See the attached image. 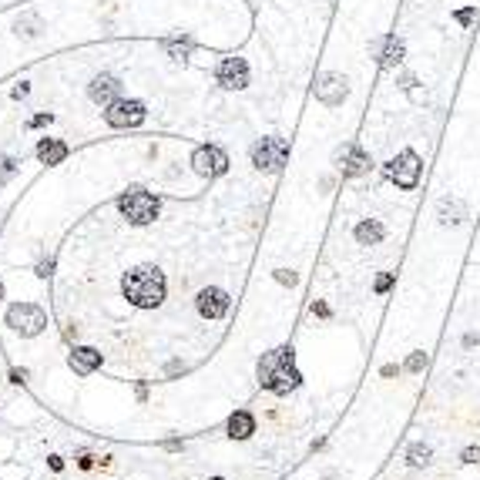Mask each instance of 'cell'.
I'll return each instance as SVG.
<instances>
[{"instance_id":"obj_1","label":"cell","mask_w":480,"mask_h":480,"mask_svg":"<svg viewBox=\"0 0 480 480\" xmlns=\"http://www.w3.org/2000/svg\"><path fill=\"white\" fill-rule=\"evenodd\" d=\"M255 376H259V386H262V390L279 393V396L299 390L303 373L296 369V350H292V346H279V350L266 353L259 359V367H255Z\"/></svg>"},{"instance_id":"obj_2","label":"cell","mask_w":480,"mask_h":480,"mask_svg":"<svg viewBox=\"0 0 480 480\" xmlns=\"http://www.w3.org/2000/svg\"><path fill=\"white\" fill-rule=\"evenodd\" d=\"M121 289H125V299L131 306H138V309H158L164 303V292H168V279H164L162 269L138 266V269H131V272H125Z\"/></svg>"},{"instance_id":"obj_3","label":"cell","mask_w":480,"mask_h":480,"mask_svg":"<svg viewBox=\"0 0 480 480\" xmlns=\"http://www.w3.org/2000/svg\"><path fill=\"white\" fill-rule=\"evenodd\" d=\"M118 212L125 215L131 225H152L155 218H158V212H162V202H158V195L135 185V189L118 195Z\"/></svg>"},{"instance_id":"obj_4","label":"cell","mask_w":480,"mask_h":480,"mask_svg":"<svg viewBox=\"0 0 480 480\" xmlns=\"http://www.w3.org/2000/svg\"><path fill=\"white\" fill-rule=\"evenodd\" d=\"M289 162V141L279 135H266L252 145V164L259 172H282V164Z\"/></svg>"},{"instance_id":"obj_5","label":"cell","mask_w":480,"mask_h":480,"mask_svg":"<svg viewBox=\"0 0 480 480\" xmlns=\"http://www.w3.org/2000/svg\"><path fill=\"white\" fill-rule=\"evenodd\" d=\"M420 172H423V162L413 148H403V152L386 162V178H390L396 189L403 191H413L420 185Z\"/></svg>"},{"instance_id":"obj_6","label":"cell","mask_w":480,"mask_h":480,"mask_svg":"<svg viewBox=\"0 0 480 480\" xmlns=\"http://www.w3.org/2000/svg\"><path fill=\"white\" fill-rule=\"evenodd\" d=\"M145 114H148L145 101H138V98H118V101H111L104 108V121H108V128L125 131V128H138L145 121Z\"/></svg>"},{"instance_id":"obj_7","label":"cell","mask_w":480,"mask_h":480,"mask_svg":"<svg viewBox=\"0 0 480 480\" xmlns=\"http://www.w3.org/2000/svg\"><path fill=\"white\" fill-rule=\"evenodd\" d=\"M7 326H11L13 333H21V336H38V333H44V326H48V316H44V309L34 303H13L11 309H7Z\"/></svg>"},{"instance_id":"obj_8","label":"cell","mask_w":480,"mask_h":480,"mask_svg":"<svg viewBox=\"0 0 480 480\" xmlns=\"http://www.w3.org/2000/svg\"><path fill=\"white\" fill-rule=\"evenodd\" d=\"M191 168L202 178H218L228 172V155L218 148V145H199L191 152Z\"/></svg>"},{"instance_id":"obj_9","label":"cell","mask_w":480,"mask_h":480,"mask_svg":"<svg viewBox=\"0 0 480 480\" xmlns=\"http://www.w3.org/2000/svg\"><path fill=\"white\" fill-rule=\"evenodd\" d=\"M336 168L342 172V178H359V175H367L369 168H373V162H369V155L356 145V141H346L340 152H336Z\"/></svg>"},{"instance_id":"obj_10","label":"cell","mask_w":480,"mask_h":480,"mask_svg":"<svg viewBox=\"0 0 480 480\" xmlns=\"http://www.w3.org/2000/svg\"><path fill=\"white\" fill-rule=\"evenodd\" d=\"M249 61L245 57H222L218 67H215V81L228 91H242L249 88Z\"/></svg>"},{"instance_id":"obj_11","label":"cell","mask_w":480,"mask_h":480,"mask_svg":"<svg viewBox=\"0 0 480 480\" xmlns=\"http://www.w3.org/2000/svg\"><path fill=\"white\" fill-rule=\"evenodd\" d=\"M313 94H316V101L336 108V104H342L350 98V81L342 74H323L316 84H313Z\"/></svg>"},{"instance_id":"obj_12","label":"cell","mask_w":480,"mask_h":480,"mask_svg":"<svg viewBox=\"0 0 480 480\" xmlns=\"http://www.w3.org/2000/svg\"><path fill=\"white\" fill-rule=\"evenodd\" d=\"M195 306H199V313H202L205 319H222L228 313L232 299H228L225 289H218V286H205V289L195 296Z\"/></svg>"},{"instance_id":"obj_13","label":"cell","mask_w":480,"mask_h":480,"mask_svg":"<svg viewBox=\"0 0 480 480\" xmlns=\"http://www.w3.org/2000/svg\"><path fill=\"white\" fill-rule=\"evenodd\" d=\"M369 51L376 57L379 67H396V64L403 61V40L396 38V34H383L369 44Z\"/></svg>"},{"instance_id":"obj_14","label":"cell","mask_w":480,"mask_h":480,"mask_svg":"<svg viewBox=\"0 0 480 480\" xmlns=\"http://www.w3.org/2000/svg\"><path fill=\"white\" fill-rule=\"evenodd\" d=\"M88 98H91L94 104L108 108L111 101H118V98H121V81H118L114 74H98V77H91Z\"/></svg>"},{"instance_id":"obj_15","label":"cell","mask_w":480,"mask_h":480,"mask_svg":"<svg viewBox=\"0 0 480 480\" xmlns=\"http://www.w3.org/2000/svg\"><path fill=\"white\" fill-rule=\"evenodd\" d=\"M67 363H71V369H74L77 376H91L94 369L101 367V353L94 346H74L71 356H67Z\"/></svg>"},{"instance_id":"obj_16","label":"cell","mask_w":480,"mask_h":480,"mask_svg":"<svg viewBox=\"0 0 480 480\" xmlns=\"http://www.w3.org/2000/svg\"><path fill=\"white\" fill-rule=\"evenodd\" d=\"M67 155H71V148H67L61 138H40L38 141V162L48 164V168H51V164H61Z\"/></svg>"},{"instance_id":"obj_17","label":"cell","mask_w":480,"mask_h":480,"mask_svg":"<svg viewBox=\"0 0 480 480\" xmlns=\"http://www.w3.org/2000/svg\"><path fill=\"white\" fill-rule=\"evenodd\" d=\"M225 430H228L232 440H249V437L255 433V417L249 413V410H235V413L228 417Z\"/></svg>"},{"instance_id":"obj_18","label":"cell","mask_w":480,"mask_h":480,"mask_svg":"<svg viewBox=\"0 0 480 480\" xmlns=\"http://www.w3.org/2000/svg\"><path fill=\"white\" fill-rule=\"evenodd\" d=\"M353 235L359 245H379V242L386 239V228H383V222H376V218H363V222L356 225Z\"/></svg>"},{"instance_id":"obj_19","label":"cell","mask_w":480,"mask_h":480,"mask_svg":"<svg viewBox=\"0 0 480 480\" xmlns=\"http://www.w3.org/2000/svg\"><path fill=\"white\" fill-rule=\"evenodd\" d=\"M467 218V205L460 199H443L440 202V222L443 225H460Z\"/></svg>"},{"instance_id":"obj_20","label":"cell","mask_w":480,"mask_h":480,"mask_svg":"<svg viewBox=\"0 0 480 480\" xmlns=\"http://www.w3.org/2000/svg\"><path fill=\"white\" fill-rule=\"evenodd\" d=\"M430 457H433V450H430L427 443H413V447L406 450V464H410V467H427Z\"/></svg>"},{"instance_id":"obj_21","label":"cell","mask_w":480,"mask_h":480,"mask_svg":"<svg viewBox=\"0 0 480 480\" xmlns=\"http://www.w3.org/2000/svg\"><path fill=\"white\" fill-rule=\"evenodd\" d=\"M162 48L168 54H172V57H175V61H185V57H189V51H191V38H178V40H162Z\"/></svg>"},{"instance_id":"obj_22","label":"cell","mask_w":480,"mask_h":480,"mask_svg":"<svg viewBox=\"0 0 480 480\" xmlns=\"http://www.w3.org/2000/svg\"><path fill=\"white\" fill-rule=\"evenodd\" d=\"M17 158H11V155H0V185H7L13 175H17Z\"/></svg>"},{"instance_id":"obj_23","label":"cell","mask_w":480,"mask_h":480,"mask_svg":"<svg viewBox=\"0 0 480 480\" xmlns=\"http://www.w3.org/2000/svg\"><path fill=\"white\" fill-rule=\"evenodd\" d=\"M427 353H423V350H417V353H410V359H406V373H423V369H427Z\"/></svg>"},{"instance_id":"obj_24","label":"cell","mask_w":480,"mask_h":480,"mask_svg":"<svg viewBox=\"0 0 480 480\" xmlns=\"http://www.w3.org/2000/svg\"><path fill=\"white\" fill-rule=\"evenodd\" d=\"M393 282H396V272H379L376 282H373V292H376V296H383V292L393 289Z\"/></svg>"},{"instance_id":"obj_25","label":"cell","mask_w":480,"mask_h":480,"mask_svg":"<svg viewBox=\"0 0 480 480\" xmlns=\"http://www.w3.org/2000/svg\"><path fill=\"white\" fill-rule=\"evenodd\" d=\"M276 282H282V286H296V282H299V276H296V272H289V269H276Z\"/></svg>"},{"instance_id":"obj_26","label":"cell","mask_w":480,"mask_h":480,"mask_svg":"<svg viewBox=\"0 0 480 480\" xmlns=\"http://www.w3.org/2000/svg\"><path fill=\"white\" fill-rule=\"evenodd\" d=\"M460 464H480V447H467L460 454Z\"/></svg>"},{"instance_id":"obj_27","label":"cell","mask_w":480,"mask_h":480,"mask_svg":"<svg viewBox=\"0 0 480 480\" xmlns=\"http://www.w3.org/2000/svg\"><path fill=\"white\" fill-rule=\"evenodd\" d=\"M54 121V114L48 111V114H34V118H30V128H44V125H51Z\"/></svg>"},{"instance_id":"obj_28","label":"cell","mask_w":480,"mask_h":480,"mask_svg":"<svg viewBox=\"0 0 480 480\" xmlns=\"http://www.w3.org/2000/svg\"><path fill=\"white\" fill-rule=\"evenodd\" d=\"M54 272V259H44V262H38V276L40 279H48Z\"/></svg>"},{"instance_id":"obj_29","label":"cell","mask_w":480,"mask_h":480,"mask_svg":"<svg viewBox=\"0 0 480 480\" xmlns=\"http://www.w3.org/2000/svg\"><path fill=\"white\" fill-rule=\"evenodd\" d=\"M313 313H316L319 319H329V316H333V309H329L326 303H313Z\"/></svg>"},{"instance_id":"obj_30","label":"cell","mask_w":480,"mask_h":480,"mask_svg":"<svg viewBox=\"0 0 480 480\" xmlns=\"http://www.w3.org/2000/svg\"><path fill=\"white\" fill-rule=\"evenodd\" d=\"M474 17H477V11H474V7H467V11H457V21H460V24H470Z\"/></svg>"},{"instance_id":"obj_31","label":"cell","mask_w":480,"mask_h":480,"mask_svg":"<svg viewBox=\"0 0 480 480\" xmlns=\"http://www.w3.org/2000/svg\"><path fill=\"white\" fill-rule=\"evenodd\" d=\"M48 467H51L54 474H61V470H64V460H61L57 454H51V457H48Z\"/></svg>"},{"instance_id":"obj_32","label":"cell","mask_w":480,"mask_h":480,"mask_svg":"<svg viewBox=\"0 0 480 480\" xmlns=\"http://www.w3.org/2000/svg\"><path fill=\"white\" fill-rule=\"evenodd\" d=\"M77 467H81V470H91V467H94V457H91V454H81Z\"/></svg>"},{"instance_id":"obj_33","label":"cell","mask_w":480,"mask_h":480,"mask_svg":"<svg viewBox=\"0 0 480 480\" xmlns=\"http://www.w3.org/2000/svg\"><path fill=\"white\" fill-rule=\"evenodd\" d=\"M24 379H27L24 369H13V373H11V383H24Z\"/></svg>"},{"instance_id":"obj_34","label":"cell","mask_w":480,"mask_h":480,"mask_svg":"<svg viewBox=\"0 0 480 480\" xmlns=\"http://www.w3.org/2000/svg\"><path fill=\"white\" fill-rule=\"evenodd\" d=\"M27 91H30V88H27V84H21V88H13V91H11V98H24Z\"/></svg>"},{"instance_id":"obj_35","label":"cell","mask_w":480,"mask_h":480,"mask_svg":"<svg viewBox=\"0 0 480 480\" xmlns=\"http://www.w3.org/2000/svg\"><path fill=\"white\" fill-rule=\"evenodd\" d=\"M396 373H400V367H393V363L390 367H383V376H396Z\"/></svg>"},{"instance_id":"obj_36","label":"cell","mask_w":480,"mask_h":480,"mask_svg":"<svg viewBox=\"0 0 480 480\" xmlns=\"http://www.w3.org/2000/svg\"><path fill=\"white\" fill-rule=\"evenodd\" d=\"M208 480H225V477H208Z\"/></svg>"},{"instance_id":"obj_37","label":"cell","mask_w":480,"mask_h":480,"mask_svg":"<svg viewBox=\"0 0 480 480\" xmlns=\"http://www.w3.org/2000/svg\"><path fill=\"white\" fill-rule=\"evenodd\" d=\"M0 299H4V286H0Z\"/></svg>"}]
</instances>
